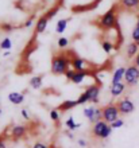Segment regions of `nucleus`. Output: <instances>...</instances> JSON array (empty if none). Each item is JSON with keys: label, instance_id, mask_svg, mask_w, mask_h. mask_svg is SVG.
I'll list each match as a JSON object with an SVG mask.
<instances>
[{"label": "nucleus", "instance_id": "obj_1", "mask_svg": "<svg viewBox=\"0 0 139 148\" xmlns=\"http://www.w3.org/2000/svg\"><path fill=\"white\" fill-rule=\"evenodd\" d=\"M70 67V55L68 53H57L51 58V73L54 75H64Z\"/></svg>", "mask_w": 139, "mask_h": 148}, {"label": "nucleus", "instance_id": "obj_21", "mask_svg": "<svg viewBox=\"0 0 139 148\" xmlns=\"http://www.w3.org/2000/svg\"><path fill=\"white\" fill-rule=\"evenodd\" d=\"M42 82H43V75H34L30 79V86L34 89H41L42 88Z\"/></svg>", "mask_w": 139, "mask_h": 148}, {"label": "nucleus", "instance_id": "obj_35", "mask_svg": "<svg viewBox=\"0 0 139 148\" xmlns=\"http://www.w3.org/2000/svg\"><path fill=\"white\" fill-rule=\"evenodd\" d=\"M0 148H7V140H6V136H0Z\"/></svg>", "mask_w": 139, "mask_h": 148}, {"label": "nucleus", "instance_id": "obj_9", "mask_svg": "<svg viewBox=\"0 0 139 148\" xmlns=\"http://www.w3.org/2000/svg\"><path fill=\"white\" fill-rule=\"evenodd\" d=\"M27 133V127L24 125H14L11 128V139L12 140H20Z\"/></svg>", "mask_w": 139, "mask_h": 148}, {"label": "nucleus", "instance_id": "obj_34", "mask_svg": "<svg viewBox=\"0 0 139 148\" xmlns=\"http://www.w3.org/2000/svg\"><path fill=\"white\" fill-rule=\"evenodd\" d=\"M31 148H50L49 145L46 144V143H42V141H38V143H35L34 145Z\"/></svg>", "mask_w": 139, "mask_h": 148}, {"label": "nucleus", "instance_id": "obj_26", "mask_svg": "<svg viewBox=\"0 0 139 148\" xmlns=\"http://www.w3.org/2000/svg\"><path fill=\"white\" fill-rule=\"evenodd\" d=\"M15 28H16L15 26H12V24H10V23H1L0 24V30L4 31V32H12Z\"/></svg>", "mask_w": 139, "mask_h": 148}, {"label": "nucleus", "instance_id": "obj_27", "mask_svg": "<svg viewBox=\"0 0 139 148\" xmlns=\"http://www.w3.org/2000/svg\"><path fill=\"white\" fill-rule=\"evenodd\" d=\"M50 119L54 121V123H58V120H59V110H58L57 108L50 110Z\"/></svg>", "mask_w": 139, "mask_h": 148}, {"label": "nucleus", "instance_id": "obj_5", "mask_svg": "<svg viewBox=\"0 0 139 148\" xmlns=\"http://www.w3.org/2000/svg\"><path fill=\"white\" fill-rule=\"evenodd\" d=\"M124 82L128 86H135L139 82V67H136L135 65H130L128 67H126Z\"/></svg>", "mask_w": 139, "mask_h": 148}, {"label": "nucleus", "instance_id": "obj_3", "mask_svg": "<svg viewBox=\"0 0 139 148\" xmlns=\"http://www.w3.org/2000/svg\"><path fill=\"white\" fill-rule=\"evenodd\" d=\"M111 133H112V127L108 123H105L104 120L97 121L92 127V136L95 137V139L104 140V139H108Z\"/></svg>", "mask_w": 139, "mask_h": 148}, {"label": "nucleus", "instance_id": "obj_15", "mask_svg": "<svg viewBox=\"0 0 139 148\" xmlns=\"http://www.w3.org/2000/svg\"><path fill=\"white\" fill-rule=\"evenodd\" d=\"M120 5L128 11H134L139 8V0H120Z\"/></svg>", "mask_w": 139, "mask_h": 148}, {"label": "nucleus", "instance_id": "obj_36", "mask_svg": "<svg viewBox=\"0 0 139 148\" xmlns=\"http://www.w3.org/2000/svg\"><path fill=\"white\" fill-rule=\"evenodd\" d=\"M20 113H22V117H23L24 120H30V116H28V112L26 109H22L20 110Z\"/></svg>", "mask_w": 139, "mask_h": 148}, {"label": "nucleus", "instance_id": "obj_23", "mask_svg": "<svg viewBox=\"0 0 139 148\" xmlns=\"http://www.w3.org/2000/svg\"><path fill=\"white\" fill-rule=\"evenodd\" d=\"M12 49V42L10 38H4L1 42H0V50H6L10 51Z\"/></svg>", "mask_w": 139, "mask_h": 148}, {"label": "nucleus", "instance_id": "obj_16", "mask_svg": "<svg viewBox=\"0 0 139 148\" xmlns=\"http://www.w3.org/2000/svg\"><path fill=\"white\" fill-rule=\"evenodd\" d=\"M8 100L14 104V105H20L24 101V94L19 93V92H12L8 94Z\"/></svg>", "mask_w": 139, "mask_h": 148}, {"label": "nucleus", "instance_id": "obj_6", "mask_svg": "<svg viewBox=\"0 0 139 148\" xmlns=\"http://www.w3.org/2000/svg\"><path fill=\"white\" fill-rule=\"evenodd\" d=\"M70 66L76 71H89L91 70V63L86 59L78 57V55H70Z\"/></svg>", "mask_w": 139, "mask_h": 148}, {"label": "nucleus", "instance_id": "obj_22", "mask_svg": "<svg viewBox=\"0 0 139 148\" xmlns=\"http://www.w3.org/2000/svg\"><path fill=\"white\" fill-rule=\"evenodd\" d=\"M65 125H66V128L69 129V131H74V129H77L81 127V124H78V123H74V119L72 116L68 117L65 121Z\"/></svg>", "mask_w": 139, "mask_h": 148}, {"label": "nucleus", "instance_id": "obj_43", "mask_svg": "<svg viewBox=\"0 0 139 148\" xmlns=\"http://www.w3.org/2000/svg\"><path fill=\"white\" fill-rule=\"evenodd\" d=\"M0 51H1V50H0Z\"/></svg>", "mask_w": 139, "mask_h": 148}, {"label": "nucleus", "instance_id": "obj_2", "mask_svg": "<svg viewBox=\"0 0 139 148\" xmlns=\"http://www.w3.org/2000/svg\"><path fill=\"white\" fill-rule=\"evenodd\" d=\"M116 10H118V5H112L108 11L105 12L104 15H101V18L97 22V27L103 30V31H108L112 30L113 27H116L118 24V15H116Z\"/></svg>", "mask_w": 139, "mask_h": 148}, {"label": "nucleus", "instance_id": "obj_25", "mask_svg": "<svg viewBox=\"0 0 139 148\" xmlns=\"http://www.w3.org/2000/svg\"><path fill=\"white\" fill-rule=\"evenodd\" d=\"M57 46L59 49H66V47L69 46V39L65 38V36H61V38L57 40Z\"/></svg>", "mask_w": 139, "mask_h": 148}, {"label": "nucleus", "instance_id": "obj_31", "mask_svg": "<svg viewBox=\"0 0 139 148\" xmlns=\"http://www.w3.org/2000/svg\"><path fill=\"white\" fill-rule=\"evenodd\" d=\"M76 102H77V105H84V104H86V102H88V98H86L85 93H81V94H80V97L76 100Z\"/></svg>", "mask_w": 139, "mask_h": 148}, {"label": "nucleus", "instance_id": "obj_28", "mask_svg": "<svg viewBox=\"0 0 139 148\" xmlns=\"http://www.w3.org/2000/svg\"><path fill=\"white\" fill-rule=\"evenodd\" d=\"M131 38H132V40H134L136 45H139V28H138V27H135L134 30H132Z\"/></svg>", "mask_w": 139, "mask_h": 148}, {"label": "nucleus", "instance_id": "obj_37", "mask_svg": "<svg viewBox=\"0 0 139 148\" xmlns=\"http://www.w3.org/2000/svg\"><path fill=\"white\" fill-rule=\"evenodd\" d=\"M77 144L80 145V147H85V145H86V141H85L84 139H78V140H77Z\"/></svg>", "mask_w": 139, "mask_h": 148}, {"label": "nucleus", "instance_id": "obj_32", "mask_svg": "<svg viewBox=\"0 0 139 148\" xmlns=\"http://www.w3.org/2000/svg\"><path fill=\"white\" fill-rule=\"evenodd\" d=\"M34 20H35V15H31L30 18H28V19L23 23V27H24V28H30L31 26L34 24Z\"/></svg>", "mask_w": 139, "mask_h": 148}, {"label": "nucleus", "instance_id": "obj_13", "mask_svg": "<svg viewBox=\"0 0 139 148\" xmlns=\"http://www.w3.org/2000/svg\"><path fill=\"white\" fill-rule=\"evenodd\" d=\"M76 106H77L76 100H66V101H62L61 104L57 106V109L59 110V112H68V110L73 109Z\"/></svg>", "mask_w": 139, "mask_h": 148}, {"label": "nucleus", "instance_id": "obj_29", "mask_svg": "<svg viewBox=\"0 0 139 148\" xmlns=\"http://www.w3.org/2000/svg\"><path fill=\"white\" fill-rule=\"evenodd\" d=\"M74 73H76V70H74V69H72V67H69V69L66 70V73L64 74V75H65V78H66V81H70V82H72V78H73Z\"/></svg>", "mask_w": 139, "mask_h": 148}, {"label": "nucleus", "instance_id": "obj_11", "mask_svg": "<svg viewBox=\"0 0 139 148\" xmlns=\"http://www.w3.org/2000/svg\"><path fill=\"white\" fill-rule=\"evenodd\" d=\"M100 1H101V0H95L93 3L88 4V5H73V7H72V11L77 12V14L86 12V11H92V10H95V8L99 5V3H100Z\"/></svg>", "mask_w": 139, "mask_h": 148}, {"label": "nucleus", "instance_id": "obj_19", "mask_svg": "<svg viewBox=\"0 0 139 148\" xmlns=\"http://www.w3.org/2000/svg\"><path fill=\"white\" fill-rule=\"evenodd\" d=\"M95 113H96V108L95 106H88L84 109V116L88 119L91 124H95Z\"/></svg>", "mask_w": 139, "mask_h": 148}, {"label": "nucleus", "instance_id": "obj_24", "mask_svg": "<svg viewBox=\"0 0 139 148\" xmlns=\"http://www.w3.org/2000/svg\"><path fill=\"white\" fill-rule=\"evenodd\" d=\"M101 47H103L104 53H107V54H111L112 50L115 49V46H113L109 40H103V42H101Z\"/></svg>", "mask_w": 139, "mask_h": 148}, {"label": "nucleus", "instance_id": "obj_14", "mask_svg": "<svg viewBox=\"0 0 139 148\" xmlns=\"http://www.w3.org/2000/svg\"><path fill=\"white\" fill-rule=\"evenodd\" d=\"M124 74H126V67H118L113 74H112V82L111 84H118V82H123Z\"/></svg>", "mask_w": 139, "mask_h": 148}, {"label": "nucleus", "instance_id": "obj_8", "mask_svg": "<svg viewBox=\"0 0 139 148\" xmlns=\"http://www.w3.org/2000/svg\"><path fill=\"white\" fill-rule=\"evenodd\" d=\"M85 96L88 98L89 102H92V104H97L99 102V96H100V85H91L88 86L86 89H85Z\"/></svg>", "mask_w": 139, "mask_h": 148}, {"label": "nucleus", "instance_id": "obj_10", "mask_svg": "<svg viewBox=\"0 0 139 148\" xmlns=\"http://www.w3.org/2000/svg\"><path fill=\"white\" fill-rule=\"evenodd\" d=\"M124 90H126V84L124 82H118V84H111L109 93H111L112 97H119L124 93Z\"/></svg>", "mask_w": 139, "mask_h": 148}, {"label": "nucleus", "instance_id": "obj_33", "mask_svg": "<svg viewBox=\"0 0 139 148\" xmlns=\"http://www.w3.org/2000/svg\"><path fill=\"white\" fill-rule=\"evenodd\" d=\"M103 120V110L101 108H96V113H95V123Z\"/></svg>", "mask_w": 139, "mask_h": 148}, {"label": "nucleus", "instance_id": "obj_40", "mask_svg": "<svg viewBox=\"0 0 139 148\" xmlns=\"http://www.w3.org/2000/svg\"><path fill=\"white\" fill-rule=\"evenodd\" d=\"M135 27L139 28V16H138V19H136V26H135Z\"/></svg>", "mask_w": 139, "mask_h": 148}, {"label": "nucleus", "instance_id": "obj_12", "mask_svg": "<svg viewBox=\"0 0 139 148\" xmlns=\"http://www.w3.org/2000/svg\"><path fill=\"white\" fill-rule=\"evenodd\" d=\"M47 23H49V19H47L46 16L45 15L41 16V18L37 20V23H35V34H37V35H38V34H43L47 28Z\"/></svg>", "mask_w": 139, "mask_h": 148}, {"label": "nucleus", "instance_id": "obj_38", "mask_svg": "<svg viewBox=\"0 0 139 148\" xmlns=\"http://www.w3.org/2000/svg\"><path fill=\"white\" fill-rule=\"evenodd\" d=\"M134 65H135L136 67H139V53H138V55H136L135 58H134Z\"/></svg>", "mask_w": 139, "mask_h": 148}, {"label": "nucleus", "instance_id": "obj_30", "mask_svg": "<svg viewBox=\"0 0 139 148\" xmlns=\"http://www.w3.org/2000/svg\"><path fill=\"white\" fill-rule=\"evenodd\" d=\"M109 125L112 127V129H118V128H122V127H123L124 121L122 120V119H118V120L113 121V123H112V124H109Z\"/></svg>", "mask_w": 139, "mask_h": 148}, {"label": "nucleus", "instance_id": "obj_18", "mask_svg": "<svg viewBox=\"0 0 139 148\" xmlns=\"http://www.w3.org/2000/svg\"><path fill=\"white\" fill-rule=\"evenodd\" d=\"M89 71H76L73 75V78H72V82L73 84H76V85H80L82 81H84V78L86 77V75H89Z\"/></svg>", "mask_w": 139, "mask_h": 148}, {"label": "nucleus", "instance_id": "obj_20", "mask_svg": "<svg viewBox=\"0 0 139 148\" xmlns=\"http://www.w3.org/2000/svg\"><path fill=\"white\" fill-rule=\"evenodd\" d=\"M69 22H70V18H68V19H59L57 22V26H55V32H57V34H62V32L66 30Z\"/></svg>", "mask_w": 139, "mask_h": 148}, {"label": "nucleus", "instance_id": "obj_41", "mask_svg": "<svg viewBox=\"0 0 139 148\" xmlns=\"http://www.w3.org/2000/svg\"><path fill=\"white\" fill-rule=\"evenodd\" d=\"M0 113H1V109H0Z\"/></svg>", "mask_w": 139, "mask_h": 148}, {"label": "nucleus", "instance_id": "obj_42", "mask_svg": "<svg viewBox=\"0 0 139 148\" xmlns=\"http://www.w3.org/2000/svg\"><path fill=\"white\" fill-rule=\"evenodd\" d=\"M50 148H54V147H50Z\"/></svg>", "mask_w": 139, "mask_h": 148}, {"label": "nucleus", "instance_id": "obj_17", "mask_svg": "<svg viewBox=\"0 0 139 148\" xmlns=\"http://www.w3.org/2000/svg\"><path fill=\"white\" fill-rule=\"evenodd\" d=\"M139 53V45H136L135 42L130 43L127 46V57L128 58H135Z\"/></svg>", "mask_w": 139, "mask_h": 148}, {"label": "nucleus", "instance_id": "obj_4", "mask_svg": "<svg viewBox=\"0 0 139 148\" xmlns=\"http://www.w3.org/2000/svg\"><path fill=\"white\" fill-rule=\"evenodd\" d=\"M101 110H103V120H104L105 123H108V124H112V123L118 120L120 116L116 104H108V105L103 106Z\"/></svg>", "mask_w": 139, "mask_h": 148}, {"label": "nucleus", "instance_id": "obj_39", "mask_svg": "<svg viewBox=\"0 0 139 148\" xmlns=\"http://www.w3.org/2000/svg\"><path fill=\"white\" fill-rule=\"evenodd\" d=\"M66 135H68V137H69V139H73V135H72V131H68V132H66Z\"/></svg>", "mask_w": 139, "mask_h": 148}, {"label": "nucleus", "instance_id": "obj_7", "mask_svg": "<svg viewBox=\"0 0 139 148\" xmlns=\"http://www.w3.org/2000/svg\"><path fill=\"white\" fill-rule=\"evenodd\" d=\"M116 106H118V109H119V113L120 114H130L135 110V105H134V102L130 100L128 97L126 98H122L120 101L116 102Z\"/></svg>", "mask_w": 139, "mask_h": 148}]
</instances>
